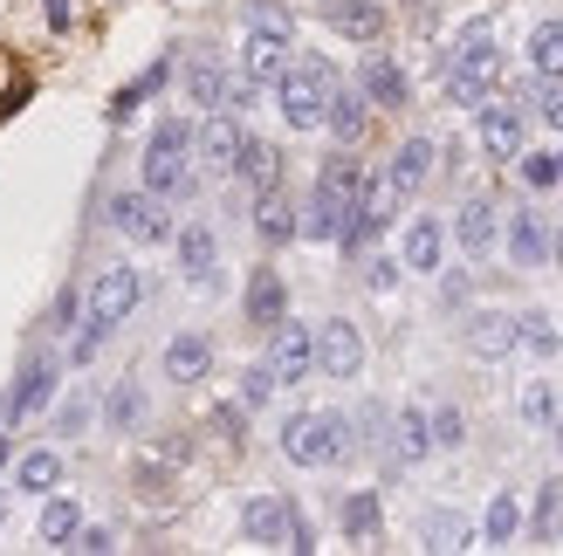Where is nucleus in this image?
Wrapping results in <instances>:
<instances>
[{"mask_svg": "<svg viewBox=\"0 0 563 556\" xmlns=\"http://www.w3.org/2000/svg\"><path fill=\"white\" fill-rule=\"evenodd\" d=\"M440 296H446V310H467V296H474V282H467V275H446V289H440Z\"/></svg>", "mask_w": 563, "mask_h": 556, "instance_id": "nucleus-51", "label": "nucleus"}, {"mask_svg": "<svg viewBox=\"0 0 563 556\" xmlns=\"http://www.w3.org/2000/svg\"><path fill=\"white\" fill-rule=\"evenodd\" d=\"M385 475H406V467H419L433 454V426H427V412L406 405V412H391V433H385Z\"/></svg>", "mask_w": 563, "mask_h": 556, "instance_id": "nucleus-9", "label": "nucleus"}, {"mask_svg": "<svg viewBox=\"0 0 563 556\" xmlns=\"http://www.w3.org/2000/svg\"><path fill=\"white\" fill-rule=\"evenodd\" d=\"M357 90H364V103H372V110H406L412 103V82H406V69L391 63L385 48H364L357 55Z\"/></svg>", "mask_w": 563, "mask_h": 556, "instance_id": "nucleus-7", "label": "nucleus"}, {"mask_svg": "<svg viewBox=\"0 0 563 556\" xmlns=\"http://www.w3.org/2000/svg\"><path fill=\"white\" fill-rule=\"evenodd\" d=\"M529 69H537V82H563V21L529 27Z\"/></svg>", "mask_w": 563, "mask_h": 556, "instance_id": "nucleus-29", "label": "nucleus"}, {"mask_svg": "<svg viewBox=\"0 0 563 556\" xmlns=\"http://www.w3.org/2000/svg\"><path fill=\"white\" fill-rule=\"evenodd\" d=\"M69 316H76V289L55 296V323H48V330H69Z\"/></svg>", "mask_w": 563, "mask_h": 556, "instance_id": "nucleus-52", "label": "nucleus"}, {"mask_svg": "<svg viewBox=\"0 0 563 556\" xmlns=\"http://www.w3.org/2000/svg\"><path fill=\"white\" fill-rule=\"evenodd\" d=\"M522 420H529V426H550V420H556V392H550V378H529V385H522Z\"/></svg>", "mask_w": 563, "mask_h": 556, "instance_id": "nucleus-44", "label": "nucleus"}, {"mask_svg": "<svg viewBox=\"0 0 563 556\" xmlns=\"http://www.w3.org/2000/svg\"><path fill=\"white\" fill-rule=\"evenodd\" d=\"M289 509L296 502H282V494H255V502L241 509V536L262 543V549H282V536H289Z\"/></svg>", "mask_w": 563, "mask_h": 556, "instance_id": "nucleus-19", "label": "nucleus"}, {"mask_svg": "<svg viewBox=\"0 0 563 556\" xmlns=\"http://www.w3.org/2000/svg\"><path fill=\"white\" fill-rule=\"evenodd\" d=\"M82 426H90V399H69L55 412V433H82Z\"/></svg>", "mask_w": 563, "mask_h": 556, "instance_id": "nucleus-48", "label": "nucleus"}, {"mask_svg": "<svg viewBox=\"0 0 563 556\" xmlns=\"http://www.w3.org/2000/svg\"><path fill=\"white\" fill-rule=\"evenodd\" d=\"M234 179H247L255 192H268V186H282V152L275 145H262V137H241V158H234Z\"/></svg>", "mask_w": 563, "mask_h": 556, "instance_id": "nucleus-28", "label": "nucleus"}, {"mask_svg": "<svg viewBox=\"0 0 563 556\" xmlns=\"http://www.w3.org/2000/svg\"><path fill=\"white\" fill-rule=\"evenodd\" d=\"M364 186H372V173H364V158H351V145L323 158L317 186H309V207H302V241H336V227H344V213L357 207Z\"/></svg>", "mask_w": 563, "mask_h": 556, "instance_id": "nucleus-1", "label": "nucleus"}, {"mask_svg": "<svg viewBox=\"0 0 563 556\" xmlns=\"http://www.w3.org/2000/svg\"><path fill=\"white\" fill-rule=\"evenodd\" d=\"M529 536L537 543H563V475H550L537 488V509H529Z\"/></svg>", "mask_w": 563, "mask_h": 556, "instance_id": "nucleus-32", "label": "nucleus"}, {"mask_svg": "<svg viewBox=\"0 0 563 556\" xmlns=\"http://www.w3.org/2000/svg\"><path fill=\"white\" fill-rule=\"evenodd\" d=\"M556 165H563V152H556Z\"/></svg>", "mask_w": 563, "mask_h": 556, "instance_id": "nucleus-55", "label": "nucleus"}, {"mask_svg": "<svg viewBox=\"0 0 563 556\" xmlns=\"http://www.w3.org/2000/svg\"><path fill=\"white\" fill-rule=\"evenodd\" d=\"M336 522H344V536H351V543H372V536H378V522H385V509H378V488H357V494H344V509H336Z\"/></svg>", "mask_w": 563, "mask_h": 556, "instance_id": "nucleus-31", "label": "nucleus"}, {"mask_svg": "<svg viewBox=\"0 0 563 556\" xmlns=\"http://www.w3.org/2000/svg\"><path fill=\"white\" fill-rule=\"evenodd\" d=\"M336 63H323V55H302V63H289L275 76V103H282V124L289 131H323V103L336 90Z\"/></svg>", "mask_w": 563, "mask_h": 556, "instance_id": "nucleus-3", "label": "nucleus"}, {"mask_svg": "<svg viewBox=\"0 0 563 556\" xmlns=\"http://www.w3.org/2000/svg\"><path fill=\"white\" fill-rule=\"evenodd\" d=\"M137 302H145V275L118 262V268H103L97 282H90V323H97V330H118Z\"/></svg>", "mask_w": 563, "mask_h": 556, "instance_id": "nucleus-5", "label": "nucleus"}, {"mask_svg": "<svg viewBox=\"0 0 563 556\" xmlns=\"http://www.w3.org/2000/svg\"><path fill=\"white\" fill-rule=\"evenodd\" d=\"M440 255H446V234H440V220H433V213H419L412 227H406L399 262H406L412 275H440Z\"/></svg>", "mask_w": 563, "mask_h": 556, "instance_id": "nucleus-22", "label": "nucleus"}, {"mask_svg": "<svg viewBox=\"0 0 563 556\" xmlns=\"http://www.w3.org/2000/svg\"><path fill=\"white\" fill-rule=\"evenodd\" d=\"M192 186H200V173H192L186 152L145 145V192H158V200H192Z\"/></svg>", "mask_w": 563, "mask_h": 556, "instance_id": "nucleus-13", "label": "nucleus"}, {"mask_svg": "<svg viewBox=\"0 0 563 556\" xmlns=\"http://www.w3.org/2000/svg\"><path fill=\"white\" fill-rule=\"evenodd\" d=\"M14 488L21 494H55V488H63V454H48V447L21 454L14 460Z\"/></svg>", "mask_w": 563, "mask_h": 556, "instance_id": "nucleus-30", "label": "nucleus"}, {"mask_svg": "<svg viewBox=\"0 0 563 556\" xmlns=\"http://www.w3.org/2000/svg\"><path fill=\"white\" fill-rule=\"evenodd\" d=\"M247 27H262V35H296V14L282 8V0H247Z\"/></svg>", "mask_w": 563, "mask_h": 556, "instance_id": "nucleus-41", "label": "nucleus"}, {"mask_svg": "<svg viewBox=\"0 0 563 556\" xmlns=\"http://www.w3.org/2000/svg\"><path fill=\"white\" fill-rule=\"evenodd\" d=\"M255 234H262L268 247H289V241H302V213H296L289 200H282L275 186L262 192V207H255Z\"/></svg>", "mask_w": 563, "mask_h": 556, "instance_id": "nucleus-26", "label": "nucleus"}, {"mask_svg": "<svg viewBox=\"0 0 563 556\" xmlns=\"http://www.w3.org/2000/svg\"><path fill=\"white\" fill-rule=\"evenodd\" d=\"M192 137H200V131H192L186 118H165V124L152 131V145H158V152H192Z\"/></svg>", "mask_w": 563, "mask_h": 556, "instance_id": "nucleus-46", "label": "nucleus"}, {"mask_svg": "<svg viewBox=\"0 0 563 556\" xmlns=\"http://www.w3.org/2000/svg\"><path fill=\"white\" fill-rule=\"evenodd\" d=\"M282 549H296V556L317 549V530H309V515H302V509H289V536H282Z\"/></svg>", "mask_w": 563, "mask_h": 556, "instance_id": "nucleus-47", "label": "nucleus"}, {"mask_svg": "<svg viewBox=\"0 0 563 556\" xmlns=\"http://www.w3.org/2000/svg\"><path fill=\"white\" fill-rule=\"evenodd\" d=\"M522 103H482V110H474V137H482V152L495 158V165H516V152H522Z\"/></svg>", "mask_w": 563, "mask_h": 556, "instance_id": "nucleus-8", "label": "nucleus"}, {"mask_svg": "<svg viewBox=\"0 0 563 556\" xmlns=\"http://www.w3.org/2000/svg\"><path fill=\"white\" fill-rule=\"evenodd\" d=\"M228 97H234V76L220 69V63H207V55H200V63H186V103H200L207 118H213V110H228Z\"/></svg>", "mask_w": 563, "mask_h": 556, "instance_id": "nucleus-23", "label": "nucleus"}, {"mask_svg": "<svg viewBox=\"0 0 563 556\" xmlns=\"http://www.w3.org/2000/svg\"><path fill=\"white\" fill-rule=\"evenodd\" d=\"M516 165H522V186H537V192H550V186L563 179L556 152H516Z\"/></svg>", "mask_w": 563, "mask_h": 556, "instance_id": "nucleus-42", "label": "nucleus"}, {"mask_svg": "<svg viewBox=\"0 0 563 556\" xmlns=\"http://www.w3.org/2000/svg\"><path fill=\"white\" fill-rule=\"evenodd\" d=\"M351 454H357V440H351L344 412H289V420H282V460H296V467H344Z\"/></svg>", "mask_w": 563, "mask_h": 556, "instance_id": "nucleus-2", "label": "nucleus"}, {"mask_svg": "<svg viewBox=\"0 0 563 556\" xmlns=\"http://www.w3.org/2000/svg\"><path fill=\"white\" fill-rule=\"evenodd\" d=\"M454 241L467 247L474 262H482V255H495V241H501V213H495L488 200H467V207L454 213Z\"/></svg>", "mask_w": 563, "mask_h": 556, "instance_id": "nucleus-21", "label": "nucleus"}, {"mask_svg": "<svg viewBox=\"0 0 563 556\" xmlns=\"http://www.w3.org/2000/svg\"><path fill=\"white\" fill-rule=\"evenodd\" d=\"M516 530H522V502H516L509 488H495L488 494V515H482V543L501 549V543H516Z\"/></svg>", "mask_w": 563, "mask_h": 556, "instance_id": "nucleus-33", "label": "nucleus"}, {"mask_svg": "<svg viewBox=\"0 0 563 556\" xmlns=\"http://www.w3.org/2000/svg\"><path fill=\"white\" fill-rule=\"evenodd\" d=\"M69 549H90V556H103V549H118V536L110 530H76V543Z\"/></svg>", "mask_w": 563, "mask_h": 556, "instance_id": "nucleus-50", "label": "nucleus"}, {"mask_svg": "<svg viewBox=\"0 0 563 556\" xmlns=\"http://www.w3.org/2000/svg\"><path fill=\"white\" fill-rule=\"evenodd\" d=\"M427 426H433V447H446V454L467 447V420H461V405H433V412H427Z\"/></svg>", "mask_w": 563, "mask_h": 556, "instance_id": "nucleus-40", "label": "nucleus"}, {"mask_svg": "<svg viewBox=\"0 0 563 556\" xmlns=\"http://www.w3.org/2000/svg\"><path fill=\"white\" fill-rule=\"evenodd\" d=\"M241 124H234V110H213V124L200 131V137H192V145H200L207 152V165H213V173H234V158H241Z\"/></svg>", "mask_w": 563, "mask_h": 556, "instance_id": "nucleus-25", "label": "nucleus"}, {"mask_svg": "<svg viewBox=\"0 0 563 556\" xmlns=\"http://www.w3.org/2000/svg\"><path fill=\"white\" fill-rule=\"evenodd\" d=\"M268 371H275V385H302L309 371H317V330H302V323L282 316L268 330Z\"/></svg>", "mask_w": 563, "mask_h": 556, "instance_id": "nucleus-6", "label": "nucleus"}, {"mask_svg": "<svg viewBox=\"0 0 563 556\" xmlns=\"http://www.w3.org/2000/svg\"><path fill=\"white\" fill-rule=\"evenodd\" d=\"M110 227L131 234L137 247H158V241H173V200H158V192H118L110 200Z\"/></svg>", "mask_w": 563, "mask_h": 556, "instance_id": "nucleus-4", "label": "nucleus"}, {"mask_svg": "<svg viewBox=\"0 0 563 556\" xmlns=\"http://www.w3.org/2000/svg\"><path fill=\"white\" fill-rule=\"evenodd\" d=\"M461 337H467V351L474 357H509L516 351V316L509 310H467V323H461Z\"/></svg>", "mask_w": 563, "mask_h": 556, "instance_id": "nucleus-14", "label": "nucleus"}, {"mask_svg": "<svg viewBox=\"0 0 563 556\" xmlns=\"http://www.w3.org/2000/svg\"><path fill=\"white\" fill-rule=\"evenodd\" d=\"M76 530H82V509L63 502V494H48V509H42V543H48V549H69Z\"/></svg>", "mask_w": 563, "mask_h": 556, "instance_id": "nucleus-37", "label": "nucleus"}, {"mask_svg": "<svg viewBox=\"0 0 563 556\" xmlns=\"http://www.w3.org/2000/svg\"><path fill=\"white\" fill-rule=\"evenodd\" d=\"M516 351H529V357H556V351H563L556 323H550L543 310H522V316H516Z\"/></svg>", "mask_w": 563, "mask_h": 556, "instance_id": "nucleus-36", "label": "nucleus"}, {"mask_svg": "<svg viewBox=\"0 0 563 556\" xmlns=\"http://www.w3.org/2000/svg\"><path fill=\"white\" fill-rule=\"evenodd\" d=\"M537 118H543L550 131H563V82H550V90L537 97Z\"/></svg>", "mask_w": 563, "mask_h": 556, "instance_id": "nucleus-49", "label": "nucleus"}, {"mask_svg": "<svg viewBox=\"0 0 563 556\" xmlns=\"http://www.w3.org/2000/svg\"><path fill=\"white\" fill-rule=\"evenodd\" d=\"M543 433H550V447H556V454H563V412H556V420H550V426H543Z\"/></svg>", "mask_w": 563, "mask_h": 556, "instance_id": "nucleus-53", "label": "nucleus"}, {"mask_svg": "<svg viewBox=\"0 0 563 556\" xmlns=\"http://www.w3.org/2000/svg\"><path fill=\"white\" fill-rule=\"evenodd\" d=\"M317 371H323V378H357V371H364V337H357V323L330 316V323L317 330Z\"/></svg>", "mask_w": 563, "mask_h": 556, "instance_id": "nucleus-10", "label": "nucleus"}, {"mask_svg": "<svg viewBox=\"0 0 563 556\" xmlns=\"http://www.w3.org/2000/svg\"><path fill=\"white\" fill-rule=\"evenodd\" d=\"M323 21L336 35H351V42H378V27H385L378 0H323Z\"/></svg>", "mask_w": 563, "mask_h": 556, "instance_id": "nucleus-24", "label": "nucleus"}, {"mask_svg": "<svg viewBox=\"0 0 563 556\" xmlns=\"http://www.w3.org/2000/svg\"><path fill=\"white\" fill-rule=\"evenodd\" d=\"M399 275H406V262L372 255V247H364V289H372V296H391V289H399Z\"/></svg>", "mask_w": 563, "mask_h": 556, "instance_id": "nucleus-43", "label": "nucleus"}, {"mask_svg": "<svg viewBox=\"0 0 563 556\" xmlns=\"http://www.w3.org/2000/svg\"><path fill=\"white\" fill-rule=\"evenodd\" d=\"M509 262L516 268H543L550 262V227L537 213H509Z\"/></svg>", "mask_w": 563, "mask_h": 556, "instance_id": "nucleus-27", "label": "nucleus"}, {"mask_svg": "<svg viewBox=\"0 0 563 556\" xmlns=\"http://www.w3.org/2000/svg\"><path fill=\"white\" fill-rule=\"evenodd\" d=\"M241 310H247V330H275L282 316H289V282H282V268H255V275H247Z\"/></svg>", "mask_w": 563, "mask_h": 556, "instance_id": "nucleus-12", "label": "nucleus"}, {"mask_svg": "<svg viewBox=\"0 0 563 556\" xmlns=\"http://www.w3.org/2000/svg\"><path fill=\"white\" fill-rule=\"evenodd\" d=\"M385 433H391V412H385V405H357V420H351V440H357V454L385 447Z\"/></svg>", "mask_w": 563, "mask_h": 556, "instance_id": "nucleus-39", "label": "nucleus"}, {"mask_svg": "<svg viewBox=\"0 0 563 556\" xmlns=\"http://www.w3.org/2000/svg\"><path fill=\"white\" fill-rule=\"evenodd\" d=\"M550 262H556V268H563V234H550Z\"/></svg>", "mask_w": 563, "mask_h": 556, "instance_id": "nucleus-54", "label": "nucleus"}, {"mask_svg": "<svg viewBox=\"0 0 563 556\" xmlns=\"http://www.w3.org/2000/svg\"><path fill=\"white\" fill-rule=\"evenodd\" d=\"M268 392H275V371H268V365H247V371H241V405L255 412V405H268Z\"/></svg>", "mask_w": 563, "mask_h": 556, "instance_id": "nucleus-45", "label": "nucleus"}, {"mask_svg": "<svg viewBox=\"0 0 563 556\" xmlns=\"http://www.w3.org/2000/svg\"><path fill=\"white\" fill-rule=\"evenodd\" d=\"M103 420H110V433H137V426H145V392H137V385L124 378L118 392L103 399Z\"/></svg>", "mask_w": 563, "mask_h": 556, "instance_id": "nucleus-38", "label": "nucleus"}, {"mask_svg": "<svg viewBox=\"0 0 563 556\" xmlns=\"http://www.w3.org/2000/svg\"><path fill=\"white\" fill-rule=\"evenodd\" d=\"M289 69V35H262V27H247V48H241V76L275 90V76Z\"/></svg>", "mask_w": 563, "mask_h": 556, "instance_id": "nucleus-17", "label": "nucleus"}, {"mask_svg": "<svg viewBox=\"0 0 563 556\" xmlns=\"http://www.w3.org/2000/svg\"><path fill=\"white\" fill-rule=\"evenodd\" d=\"M173 241H179V275H186L192 289H213V275H220L213 227H207V220H192V227H173Z\"/></svg>", "mask_w": 563, "mask_h": 556, "instance_id": "nucleus-11", "label": "nucleus"}, {"mask_svg": "<svg viewBox=\"0 0 563 556\" xmlns=\"http://www.w3.org/2000/svg\"><path fill=\"white\" fill-rule=\"evenodd\" d=\"M213 371V337H200V330H179L173 344H165V378L173 385H200Z\"/></svg>", "mask_w": 563, "mask_h": 556, "instance_id": "nucleus-18", "label": "nucleus"}, {"mask_svg": "<svg viewBox=\"0 0 563 556\" xmlns=\"http://www.w3.org/2000/svg\"><path fill=\"white\" fill-rule=\"evenodd\" d=\"M419 536H427V549H467V543H474V522L454 515V509H427Z\"/></svg>", "mask_w": 563, "mask_h": 556, "instance_id": "nucleus-34", "label": "nucleus"}, {"mask_svg": "<svg viewBox=\"0 0 563 556\" xmlns=\"http://www.w3.org/2000/svg\"><path fill=\"white\" fill-rule=\"evenodd\" d=\"M323 131L336 137V145H357V137L372 131V103H364L357 82H351V90H344V82L330 90V103H323Z\"/></svg>", "mask_w": 563, "mask_h": 556, "instance_id": "nucleus-16", "label": "nucleus"}, {"mask_svg": "<svg viewBox=\"0 0 563 556\" xmlns=\"http://www.w3.org/2000/svg\"><path fill=\"white\" fill-rule=\"evenodd\" d=\"M427 179H433V137H406L385 165V186L399 192V200H412V192H427Z\"/></svg>", "mask_w": 563, "mask_h": 556, "instance_id": "nucleus-15", "label": "nucleus"}, {"mask_svg": "<svg viewBox=\"0 0 563 556\" xmlns=\"http://www.w3.org/2000/svg\"><path fill=\"white\" fill-rule=\"evenodd\" d=\"M165 76H173V55H158V63H152L145 76H137V82H124L118 103H110V124H124V118H131V110L145 103V97H158V90H165Z\"/></svg>", "mask_w": 563, "mask_h": 556, "instance_id": "nucleus-35", "label": "nucleus"}, {"mask_svg": "<svg viewBox=\"0 0 563 556\" xmlns=\"http://www.w3.org/2000/svg\"><path fill=\"white\" fill-rule=\"evenodd\" d=\"M48 392H55V365H48V357H35V365L21 371V385L0 399V405H8V426H27V420L48 405Z\"/></svg>", "mask_w": 563, "mask_h": 556, "instance_id": "nucleus-20", "label": "nucleus"}]
</instances>
